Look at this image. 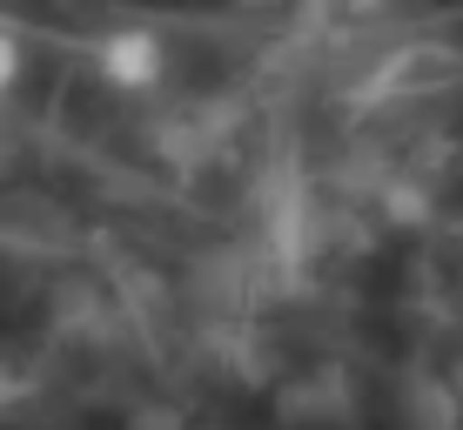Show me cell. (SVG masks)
Wrapping results in <instances>:
<instances>
[{"mask_svg": "<svg viewBox=\"0 0 463 430\" xmlns=\"http://www.w3.org/2000/svg\"><path fill=\"white\" fill-rule=\"evenodd\" d=\"M162 68H168V47H162V34H148V27H115V34L94 41V74H101L108 88H121V94L155 88Z\"/></svg>", "mask_w": 463, "mask_h": 430, "instance_id": "1", "label": "cell"}, {"mask_svg": "<svg viewBox=\"0 0 463 430\" xmlns=\"http://www.w3.org/2000/svg\"><path fill=\"white\" fill-rule=\"evenodd\" d=\"M21 68H27V47H21V34H7V27H0V94L21 81Z\"/></svg>", "mask_w": 463, "mask_h": 430, "instance_id": "2", "label": "cell"}]
</instances>
